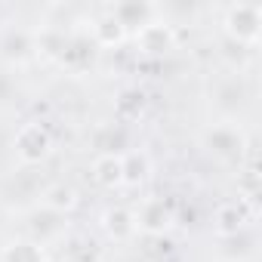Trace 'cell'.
Wrapping results in <instances>:
<instances>
[{
    "mask_svg": "<svg viewBox=\"0 0 262 262\" xmlns=\"http://www.w3.org/2000/svg\"><path fill=\"white\" fill-rule=\"evenodd\" d=\"M142 93H136V90H126L120 99H117V111H120V117H129V120H133V117H139L142 114Z\"/></svg>",
    "mask_w": 262,
    "mask_h": 262,
    "instance_id": "cell-17",
    "label": "cell"
},
{
    "mask_svg": "<svg viewBox=\"0 0 262 262\" xmlns=\"http://www.w3.org/2000/svg\"><path fill=\"white\" fill-rule=\"evenodd\" d=\"M151 173V158L145 151H123V185H142Z\"/></svg>",
    "mask_w": 262,
    "mask_h": 262,
    "instance_id": "cell-16",
    "label": "cell"
},
{
    "mask_svg": "<svg viewBox=\"0 0 262 262\" xmlns=\"http://www.w3.org/2000/svg\"><path fill=\"white\" fill-rule=\"evenodd\" d=\"M93 179H96V185L99 188H120L123 185V155H114V151H108V155H96L93 158Z\"/></svg>",
    "mask_w": 262,
    "mask_h": 262,
    "instance_id": "cell-10",
    "label": "cell"
},
{
    "mask_svg": "<svg viewBox=\"0 0 262 262\" xmlns=\"http://www.w3.org/2000/svg\"><path fill=\"white\" fill-rule=\"evenodd\" d=\"M133 222H136V234H148V237H164L173 225H176V210L170 201L164 198H145L136 210H133Z\"/></svg>",
    "mask_w": 262,
    "mask_h": 262,
    "instance_id": "cell-4",
    "label": "cell"
},
{
    "mask_svg": "<svg viewBox=\"0 0 262 262\" xmlns=\"http://www.w3.org/2000/svg\"><path fill=\"white\" fill-rule=\"evenodd\" d=\"M133 43L142 56H164L173 50L176 43V34H173V25L164 22V19H151L148 25H142L139 31H133Z\"/></svg>",
    "mask_w": 262,
    "mask_h": 262,
    "instance_id": "cell-5",
    "label": "cell"
},
{
    "mask_svg": "<svg viewBox=\"0 0 262 262\" xmlns=\"http://www.w3.org/2000/svg\"><path fill=\"white\" fill-rule=\"evenodd\" d=\"M16 158L25 167H37L53 155V133L40 123V120H28L16 129V139H13Z\"/></svg>",
    "mask_w": 262,
    "mask_h": 262,
    "instance_id": "cell-2",
    "label": "cell"
},
{
    "mask_svg": "<svg viewBox=\"0 0 262 262\" xmlns=\"http://www.w3.org/2000/svg\"><path fill=\"white\" fill-rule=\"evenodd\" d=\"M0 56L13 65H22L28 59L37 56V43H34V34L31 31H7L4 40H0Z\"/></svg>",
    "mask_w": 262,
    "mask_h": 262,
    "instance_id": "cell-11",
    "label": "cell"
},
{
    "mask_svg": "<svg viewBox=\"0 0 262 262\" xmlns=\"http://www.w3.org/2000/svg\"><path fill=\"white\" fill-rule=\"evenodd\" d=\"M250 219H253V213H250L247 201L237 198V201L219 204V210H216V216H213V228H216L219 237H234V234H241V231L247 228Z\"/></svg>",
    "mask_w": 262,
    "mask_h": 262,
    "instance_id": "cell-7",
    "label": "cell"
},
{
    "mask_svg": "<svg viewBox=\"0 0 262 262\" xmlns=\"http://www.w3.org/2000/svg\"><path fill=\"white\" fill-rule=\"evenodd\" d=\"M126 31H139L142 25H148L155 16H158V7L155 4H145V0H123V4H114L108 10Z\"/></svg>",
    "mask_w": 262,
    "mask_h": 262,
    "instance_id": "cell-9",
    "label": "cell"
},
{
    "mask_svg": "<svg viewBox=\"0 0 262 262\" xmlns=\"http://www.w3.org/2000/svg\"><path fill=\"white\" fill-rule=\"evenodd\" d=\"M77 204H80L77 188H74V185H65V182L50 185V188L43 191V198H40V207H47V210H53V213H59V216H68L71 210H77Z\"/></svg>",
    "mask_w": 262,
    "mask_h": 262,
    "instance_id": "cell-14",
    "label": "cell"
},
{
    "mask_svg": "<svg viewBox=\"0 0 262 262\" xmlns=\"http://www.w3.org/2000/svg\"><path fill=\"white\" fill-rule=\"evenodd\" d=\"M0 262H50V259H47V250L40 244H34L31 237H19V241L4 247Z\"/></svg>",
    "mask_w": 262,
    "mask_h": 262,
    "instance_id": "cell-15",
    "label": "cell"
},
{
    "mask_svg": "<svg viewBox=\"0 0 262 262\" xmlns=\"http://www.w3.org/2000/svg\"><path fill=\"white\" fill-rule=\"evenodd\" d=\"M204 148L219 161H241L247 148V136L237 120H219L204 133Z\"/></svg>",
    "mask_w": 262,
    "mask_h": 262,
    "instance_id": "cell-3",
    "label": "cell"
},
{
    "mask_svg": "<svg viewBox=\"0 0 262 262\" xmlns=\"http://www.w3.org/2000/svg\"><path fill=\"white\" fill-rule=\"evenodd\" d=\"M126 37H129V31H126V28H123L111 13H102V16L93 22V28H90V40H93L96 47H105V50L120 47Z\"/></svg>",
    "mask_w": 262,
    "mask_h": 262,
    "instance_id": "cell-13",
    "label": "cell"
},
{
    "mask_svg": "<svg viewBox=\"0 0 262 262\" xmlns=\"http://www.w3.org/2000/svg\"><path fill=\"white\" fill-rule=\"evenodd\" d=\"M102 228L111 241H129L136 237V222H133V210L129 207H108L102 213Z\"/></svg>",
    "mask_w": 262,
    "mask_h": 262,
    "instance_id": "cell-12",
    "label": "cell"
},
{
    "mask_svg": "<svg viewBox=\"0 0 262 262\" xmlns=\"http://www.w3.org/2000/svg\"><path fill=\"white\" fill-rule=\"evenodd\" d=\"M244 102H247V83H244L241 74L231 71V74H225V77L216 80L213 105H216V111L222 114V120H234V114L244 108Z\"/></svg>",
    "mask_w": 262,
    "mask_h": 262,
    "instance_id": "cell-6",
    "label": "cell"
},
{
    "mask_svg": "<svg viewBox=\"0 0 262 262\" xmlns=\"http://www.w3.org/2000/svg\"><path fill=\"white\" fill-rule=\"evenodd\" d=\"M222 31L237 47H256L262 37V7L259 4H231L222 16Z\"/></svg>",
    "mask_w": 262,
    "mask_h": 262,
    "instance_id": "cell-1",
    "label": "cell"
},
{
    "mask_svg": "<svg viewBox=\"0 0 262 262\" xmlns=\"http://www.w3.org/2000/svg\"><path fill=\"white\" fill-rule=\"evenodd\" d=\"M68 216H59V213H53V210H47V207H37L31 216H28V231H31V241L34 244H40V247H47L50 241H56L62 231H65V222Z\"/></svg>",
    "mask_w": 262,
    "mask_h": 262,
    "instance_id": "cell-8",
    "label": "cell"
}]
</instances>
